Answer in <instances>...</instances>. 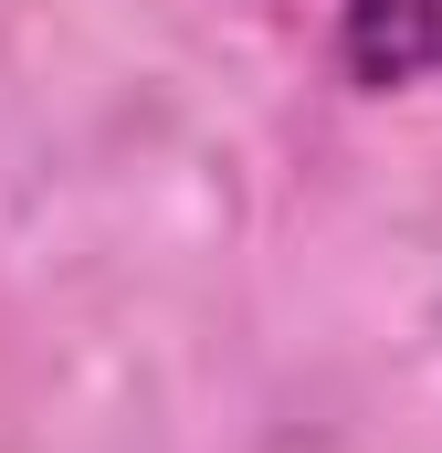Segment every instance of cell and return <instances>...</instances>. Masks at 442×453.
<instances>
[{
    "instance_id": "1",
    "label": "cell",
    "mask_w": 442,
    "mask_h": 453,
    "mask_svg": "<svg viewBox=\"0 0 442 453\" xmlns=\"http://www.w3.org/2000/svg\"><path fill=\"white\" fill-rule=\"evenodd\" d=\"M337 64L358 85H432L442 74V0H337Z\"/></svg>"
}]
</instances>
